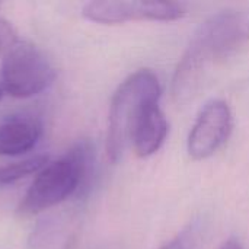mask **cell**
<instances>
[{
    "label": "cell",
    "instance_id": "30bf717a",
    "mask_svg": "<svg viewBox=\"0 0 249 249\" xmlns=\"http://www.w3.org/2000/svg\"><path fill=\"white\" fill-rule=\"evenodd\" d=\"M19 41L20 38L13 25L3 16H0V55H3L9 48H12Z\"/></svg>",
    "mask_w": 249,
    "mask_h": 249
},
{
    "label": "cell",
    "instance_id": "7c38bea8",
    "mask_svg": "<svg viewBox=\"0 0 249 249\" xmlns=\"http://www.w3.org/2000/svg\"><path fill=\"white\" fill-rule=\"evenodd\" d=\"M220 249H242V247L236 239H229L220 247Z\"/></svg>",
    "mask_w": 249,
    "mask_h": 249
},
{
    "label": "cell",
    "instance_id": "277c9868",
    "mask_svg": "<svg viewBox=\"0 0 249 249\" xmlns=\"http://www.w3.org/2000/svg\"><path fill=\"white\" fill-rule=\"evenodd\" d=\"M55 77L54 67L34 44L20 39L1 55V85L6 93L25 99L44 92Z\"/></svg>",
    "mask_w": 249,
    "mask_h": 249
},
{
    "label": "cell",
    "instance_id": "8992f818",
    "mask_svg": "<svg viewBox=\"0 0 249 249\" xmlns=\"http://www.w3.org/2000/svg\"><path fill=\"white\" fill-rule=\"evenodd\" d=\"M233 127L232 111L222 99L209 101L200 111L187 142V150L194 160L214 155L229 139Z\"/></svg>",
    "mask_w": 249,
    "mask_h": 249
},
{
    "label": "cell",
    "instance_id": "8fae6325",
    "mask_svg": "<svg viewBox=\"0 0 249 249\" xmlns=\"http://www.w3.org/2000/svg\"><path fill=\"white\" fill-rule=\"evenodd\" d=\"M160 249H187V247H185L184 239L178 236V238H175V239L169 241L168 244H165V245H163Z\"/></svg>",
    "mask_w": 249,
    "mask_h": 249
},
{
    "label": "cell",
    "instance_id": "3957f363",
    "mask_svg": "<svg viewBox=\"0 0 249 249\" xmlns=\"http://www.w3.org/2000/svg\"><path fill=\"white\" fill-rule=\"evenodd\" d=\"M158 76L147 69L128 76L114 92L108 114L107 155L117 163L131 144L134 127L146 107L160 99Z\"/></svg>",
    "mask_w": 249,
    "mask_h": 249
},
{
    "label": "cell",
    "instance_id": "6da1fadb",
    "mask_svg": "<svg viewBox=\"0 0 249 249\" xmlns=\"http://www.w3.org/2000/svg\"><path fill=\"white\" fill-rule=\"evenodd\" d=\"M248 42V13L225 10L209 18L194 34L177 66L172 79L174 98L177 101L188 99L198 88L209 64L235 55Z\"/></svg>",
    "mask_w": 249,
    "mask_h": 249
},
{
    "label": "cell",
    "instance_id": "7a4b0ae2",
    "mask_svg": "<svg viewBox=\"0 0 249 249\" xmlns=\"http://www.w3.org/2000/svg\"><path fill=\"white\" fill-rule=\"evenodd\" d=\"M93 166L95 150L90 142L77 143L63 158L47 163L36 174L19 206V213L32 216L63 203L89 185Z\"/></svg>",
    "mask_w": 249,
    "mask_h": 249
},
{
    "label": "cell",
    "instance_id": "9c48e42d",
    "mask_svg": "<svg viewBox=\"0 0 249 249\" xmlns=\"http://www.w3.org/2000/svg\"><path fill=\"white\" fill-rule=\"evenodd\" d=\"M47 163H48V156L36 155L12 165L0 166V187L12 185L20 181L22 178H26L32 174H38Z\"/></svg>",
    "mask_w": 249,
    "mask_h": 249
},
{
    "label": "cell",
    "instance_id": "5b68a950",
    "mask_svg": "<svg viewBox=\"0 0 249 249\" xmlns=\"http://www.w3.org/2000/svg\"><path fill=\"white\" fill-rule=\"evenodd\" d=\"M82 13L86 19L104 25L128 20H177L185 13V4L174 1H88Z\"/></svg>",
    "mask_w": 249,
    "mask_h": 249
},
{
    "label": "cell",
    "instance_id": "4fadbf2b",
    "mask_svg": "<svg viewBox=\"0 0 249 249\" xmlns=\"http://www.w3.org/2000/svg\"><path fill=\"white\" fill-rule=\"evenodd\" d=\"M3 92H4V89H3V85H1V82H0V101H1V98H3Z\"/></svg>",
    "mask_w": 249,
    "mask_h": 249
},
{
    "label": "cell",
    "instance_id": "ba28073f",
    "mask_svg": "<svg viewBox=\"0 0 249 249\" xmlns=\"http://www.w3.org/2000/svg\"><path fill=\"white\" fill-rule=\"evenodd\" d=\"M42 134V124L34 117H10L0 124V155L20 156L32 150Z\"/></svg>",
    "mask_w": 249,
    "mask_h": 249
},
{
    "label": "cell",
    "instance_id": "52a82bcc",
    "mask_svg": "<svg viewBox=\"0 0 249 249\" xmlns=\"http://www.w3.org/2000/svg\"><path fill=\"white\" fill-rule=\"evenodd\" d=\"M168 128L169 125L163 111L159 107V101L149 104L133 131L131 146L136 155L140 158L155 155L165 143Z\"/></svg>",
    "mask_w": 249,
    "mask_h": 249
}]
</instances>
